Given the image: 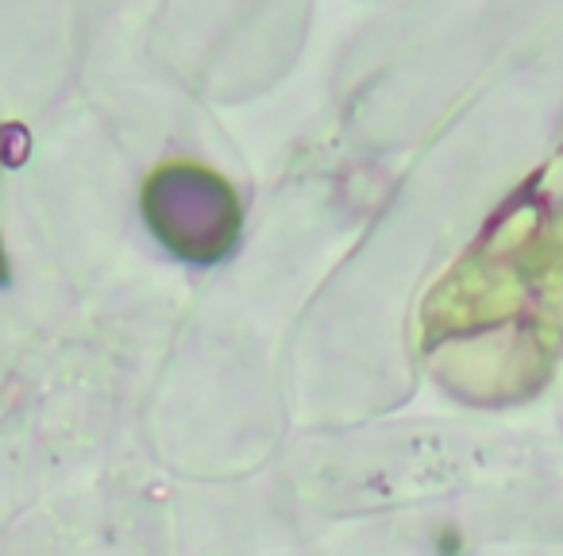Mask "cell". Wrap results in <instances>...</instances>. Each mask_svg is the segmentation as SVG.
Instances as JSON below:
<instances>
[{
	"mask_svg": "<svg viewBox=\"0 0 563 556\" xmlns=\"http://www.w3.org/2000/svg\"><path fill=\"white\" fill-rule=\"evenodd\" d=\"M143 217L170 255L212 266L232 255L243 232L240 194L217 171L197 163H166L143 186Z\"/></svg>",
	"mask_w": 563,
	"mask_h": 556,
	"instance_id": "cell-1",
	"label": "cell"
},
{
	"mask_svg": "<svg viewBox=\"0 0 563 556\" xmlns=\"http://www.w3.org/2000/svg\"><path fill=\"white\" fill-rule=\"evenodd\" d=\"M9 283V259H4V251H0V286Z\"/></svg>",
	"mask_w": 563,
	"mask_h": 556,
	"instance_id": "cell-2",
	"label": "cell"
}]
</instances>
